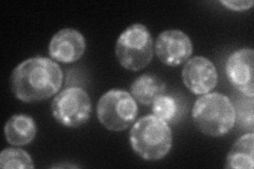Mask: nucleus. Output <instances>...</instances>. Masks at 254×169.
<instances>
[{
	"label": "nucleus",
	"mask_w": 254,
	"mask_h": 169,
	"mask_svg": "<svg viewBox=\"0 0 254 169\" xmlns=\"http://www.w3.org/2000/svg\"><path fill=\"white\" fill-rule=\"evenodd\" d=\"M34 118L27 114H15L4 126V135L7 143L13 146H25L34 140L36 135Z\"/></svg>",
	"instance_id": "nucleus-11"
},
{
	"label": "nucleus",
	"mask_w": 254,
	"mask_h": 169,
	"mask_svg": "<svg viewBox=\"0 0 254 169\" xmlns=\"http://www.w3.org/2000/svg\"><path fill=\"white\" fill-rule=\"evenodd\" d=\"M254 166V134H244L229 151L226 168L252 169Z\"/></svg>",
	"instance_id": "nucleus-12"
},
{
	"label": "nucleus",
	"mask_w": 254,
	"mask_h": 169,
	"mask_svg": "<svg viewBox=\"0 0 254 169\" xmlns=\"http://www.w3.org/2000/svg\"><path fill=\"white\" fill-rule=\"evenodd\" d=\"M182 80L190 92L195 95H204L216 87L218 75L210 59L203 56H195L185 63Z\"/></svg>",
	"instance_id": "nucleus-9"
},
{
	"label": "nucleus",
	"mask_w": 254,
	"mask_h": 169,
	"mask_svg": "<svg viewBox=\"0 0 254 169\" xmlns=\"http://www.w3.org/2000/svg\"><path fill=\"white\" fill-rule=\"evenodd\" d=\"M155 46L148 29L142 23H133L124 30L116 44V56L126 70L140 71L152 61Z\"/></svg>",
	"instance_id": "nucleus-4"
},
{
	"label": "nucleus",
	"mask_w": 254,
	"mask_h": 169,
	"mask_svg": "<svg viewBox=\"0 0 254 169\" xmlns=\"http://www.w3.org/2000/svg\"><path fill=\"white\" fill-rule=\"evenodd\" d=\"M63 78V71L57 62L46 57H32L13 70L11 89L15 98L22 102H41L60 91Z\"/></svg>",
	"instance_id": "nucleus-1"
},
{
	"label": "nucleus",
	"mask_w": 254,
	"mask_h": 169,
	"mask_svg": "<svg viewBox=\"0 0 254 169\" xmlns=\"http://www.w3.org/2000/svg\"><path fill=\"white\" fill-rule=\"evenodd\" d=\"M86 50V39L74 29H63L55 34L49 44L51 57L63 63H71L82 57Z\"/></svg>",
	"instance_id": "nucleus-10"
},
{
	"label": "nucleus",
	"mask_w": 254,
	"mask_h": 169,
	"mask_svg": "<svg viewBox=\"0 0 254 169\" xmlns=\"http://www.w3.org/2000/svg\"><path fill=\"white\" fill-rule=\"evenodd\" d=\"M221 4H224L228 9L232 10V11H246L249 10L250 7L253 5L252 0H225V1H220Z\"/></svg>",
	"instance_id": "nucleus-16"
},
{
	"label": "nucleus",
	"mask_w": 254,
	"mask_h": 169,
	"mask_svg": "<svg viewBox=\"0 0 254 169\" xmlns=\"http://www.w3.org/2000/svg\"><path fill=\"white\" fill-rule=\"evenodd\" d=\"M52 114L61 125L77 128L87 123L91 115V100L83 88L69 87L55 96Z\"/></svg>",
	"instance_id": "nucleus-6"
},
{
	"label": "nucleus",
	"mask_w": 254,
	"mask_h": 169,
	"mask_svg": "<svg viewBox=\"0 0 254 169\" xmlns=\"http://www.w3.org/2000/svg\"><path fill=\"white\" fill-rule=\"evenodd\" d=\"M254 52L244 48L229 56L226 61L227 78L236 90L247 98L254 96Z\"/></svg>",
	"instance_id": "nucleus-8"
},
{
	"label": "nucleus",
	"mask_w": 254,
	"mask_h": 169,
	"mask_svg": "<svg viewBox=\"0 0 254 169\" xmlns=\"http://www.w3.org/2000/svg\"><path fill=\"white\" fill-rule=\"evenodd\" d=\"M165 85L162 80L153 74H143L136 78L130 86L132 98L142 105H152L159 95L163 94Z\"/></svg>",
	"instance_id": "nucleus-13"
},
{
	"label": "nucleus",
	"mask_w": 254,
	"mask_h": 169,
	"mask_svg": "<svg viewBox=\"0 0 254 169\" xmlns=\"http://www.w3.org/2000/svg\"><path fill=\"white\" fill-rule=\"evenodd\" d=\"M0 167L4 169H30L34 168V164L27 151L18 148H6L0 155Z\"/></svg>",
	"instance_id": "nucleus-15"
},
{
	"label": "nucleus",
	"mask_w": 254,
	"mask_h": 169,
	"mask_svg": "<svg viewBox=\"0 0 254 169\" xmlns=\"http://www.w3.org/2000/svg\"><path fill=\"white\" fill-rule=\"evenodd\" d=\"M129 143L132 150L142 159L161 160L172 149V129L168 123L156 115H145L132 125Z\"/></svg>",
	"instance_id": "nucleus-2"
},
{
	"label": "nucleus",
	"mask_w": 254,
	"mask_h": 169,
	"mask_svg": "<svg viewBox=\"0 0 254 169\" xmlns=\"http://www.w3.org/2000/svg\"><path fill=\"white\" fill-rule=\"evenodd\" d=\"M157 57L166 66L177 67L186 63L193 53L190 37L180 30H166L155 43Z\"/></svg>",
	"instance_id": "nucleus-7"
},
{
	"label": "nucleus",
	"mask_w": 254,
	"mask_h": 169,
	"mask_svg": "<svg viewBox=\"0 0 254 169\" xmlns=\"http://www.w3.org/2000/svg\"><path fill=\"white\" fill-rule=\"evenodd\" d=\"M97 115L106 129L122 131L136 119L138 105L130 93L121 89H111L99 100Z\"/></svg>",
	"instance_id": "nucleus-5"
},
{
	"label": "nucleus",
	"mask_w": 254,
	"mask_h": 169,
	"mask_svg": "<svg viewBox=\"0 0 254 169\" xmlns=\"http://www.w3.org/2000/svg\"><path fill=\"white\" fill-rule=\"evenodd\" d=\"M153 113L166 123H172L178 119L180 105L172 95L161 94L153 102Z\"/></svg>",
	"instance_id": "nucleus-14"
},
{
	"label": "nucleus",
	"mask_w": 254,
	"mask_h": 169,
	"mask_svg": "<svg viewBox=\"0 0 254 169\" xmlns=\"http://www.w3.org/2000/svg\"><path fill=\"white\" fill-rule=\"evenodd\" d=\"M192 117L198 130L217 138L234 127L236 111L228 96L218 92L206 93L195 102Z\"/></svg>",
	"instance_id": "nucleus-3"
}]
</instances>
